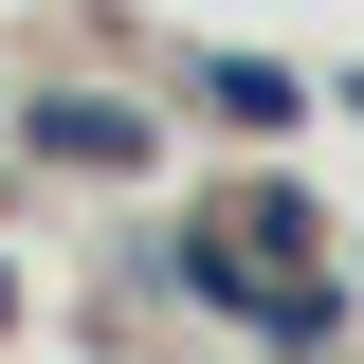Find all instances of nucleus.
<instances>
[{"instance_id":"nucleus-1","label":"nucleus","mask_w":364,"mask_h":364,"mask_svg":"<svg viewBox=\"0 0 364 364\" xmlns=\"http://www.w3.org/2000/svg\"><path fill=\"white\" fill-rule=\"evenodd\" d=\"M37 146L109 182V164H146V109H109V91H37Z\"/></svg>"},{"instance_id":"nucleus-2","label":"nucleus","mask_w":364,"mask_h":364,"mask_svg":"<svg viewBox=\"0 0 364 364\" xmlns=\"http://www.w3.org/2000/svg\"><path fill=\"white\" fill-rule=\"evenodd\" d=\"M200 109H219V128H291V109H310V73H273V55H200Z\"/></svg>"},{"instance_id":"nucleus-3","label":"nucleus","mask_w":364,"mask_h":364,"mask_svg":"<svg viewBox=\"0 0 364 364\" xmlns=\"http://www.w3.org/2000/svg\"><path fill=\"white\" fill-rule=\"evenodd\" d=\"M346 109H364V73H346Z\"/></svg>"}]
</instances>
